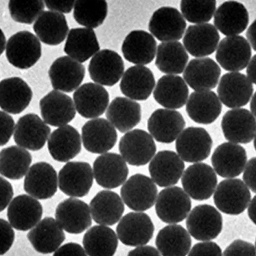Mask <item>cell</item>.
<instances>
[{"label": "cell", "mask_w": 256, "mask_h": 256, "mask_svg": "<svg viewBox=\"0 0 256 256\" xmlns=\"http://www.w3.org/2000/svg\"><path fill=\"white\" fill-rule=\"evenodd\" d=\"M12 18L16 22L30 25L44 12L45 6L42 1H15L11 0L8 5Z\"/></svg>", "instance_id": "obj_48"}, {"label": "cell", "mask_w": 256, "mask_h": 256, "mask_svg": "<svg viewBox=\"0 0 256 256\" xmlns=\"http://www.w3.org/2000/svg\"><path fill=\"white\" fill-rule=\"evenodd\" d=\"M188 94V88L181 76L166 75L158 80L154 98L164 108L178 110L186 104Z\"/></svg>", "instance_id": "obj_37"}, {"label": "cell", "mask_w": 256, "mask_h": 256, "mask_svg": "<svg viewBox=\"0 0 256 256\" xmlns=\"http://www.w3.org/2000/svg\"><path fill=\"white\" fill-rule=\"evenodd\" d=\"M1 40H2V45H1V54L3 53L5 48V44H6V38L4 35V34L1 30Z\"/></svg>", "instance_id": "obj_62"}, {"label": "cell", "mask_w": 256, "mask_h": 256, "mask_svg": "<svg viewBox=\"0 0 256 256\" xmlns=\"http://www.w3.org/2000/svg\"><path fill=\"white\" fill-rule=\"evenodd\" d=\"M85 74L84 66L68 56L57 58L48 72L54 89L67 93L73 92L80 86Z\"/></svg>", "instance_id": "obj_23"}, {"label": "cell", "mask_w": 256, "mask_h": 256, "mask_svg": "<svg viewBox=\"0 0 256 256\" xmlns=\"http://www.w3.org/2000/svg\"><path fill=\"white\" fill-rule=\"evenodd\" d=\"M93 169L96 183L105 188L119 187L129 175L126 162L115 153L104 154L98 156L94 162Z\"/></svg>", "instance_id": "obj_20"}, {"label": "cell", "mask_w": 256, "mask_h": 256, "mask_svg": "<svg viewBox=\"0 0 256 256\" xmlns=\"http://www.w3.org/2000/svg\"><path fill=\"white\" fill-rule=\"evenodd\" d=\"M158 194V188L153 180L140 174L132 176L120 189L122 201L136 212L151 208L156 204Z\"/></svg>", "instance_id": "obj_5"}, {"label": "cell", "mask_w": 256, "mask_h": 256, "mask_svg": "<svg viewBox=\"0 0 256 256\" xmlns=\"http://www.w3.org/2000/svg\"><path fill=\"white\" fill-rule=\"evenodd\" d=\"M224 256H256V248L251 243L238 240L233 242L224 250Z\"/></svg>", "instance_id": "obj_50"}, {"label": "cell", "mask_w": 256, "mask_h": 256, "mask_svg": "<svg viewBox=\"0 0 256 256\" xmlns=\"http://www.w3.org/2000/svg\"><path fill=\"white\" fill-rule=\"evenodd\" d=\"M48 148L55 160L68 162L76 158L81 152L80 134L70 125L61 126L52 134L48 140Z\"/></svg>", "instance_id": "obj_34"}, {"label": "cell", "mask_w": 256, "mask_h": 256, "mask_svg": "<svg viewBox=\"0 0 256 256\" xmlns=\"http://www.w3.org/2000/svg\"><path fill=\"white\" fill-rule=\"evenodd\" d=\"M249 21V14L244 5L237 2L229 1L218 8L214 24L224 35L232 36L244 32Z\"/></svg>", "instance_id": "obj_36"}, {"label": "cell", "mask_w": 256, "mask_h": 256, "mask_svg": "<svg viewBox=\"0 0 256 256\" xmlns=\"http://www.w3.org/2000/svg\"><path fill=\"white\" fill-rule=\"evenodd\" d=\"M1 200L0 211H4L14 196V190L11 184L1 177Z\"/></svg>", "instance_id": "obj_55"}, {"label": "cell", "mask_w": 256, "mask_h": 256, "mask_svg": "<svg viewBox=\"0 0 256 256\" xmlns=\"http://www.w3.org/2000/svg\"><path fill=\"white\" fill-rule=\"evenodd\" d=\"M27 236L35 250L44 254L56 252L66 238L62 228L50 217L46 218L39 222Z\"/></svg>", "instance_id": "obj_35"}, {"label": "cell", "mask_w": 256, "mask_h": 256, "mask_svg": "<svg viewBox=\"0 0 256 256\" xmlns=\"http://www.w3.org/2000/svg\"><path fill=\"white\" fill-rule=\"evenodd\" d=\"M188 252V256H216L223 255L220 246L216 242H208L196 244Z\"/></svg>", "instance_id": "obj_51"}, {"label": "cell", "mask_w": 256, "mask_h": 256, "mask_svg": "<svg viewBox=\"0 0 256 256\" xmlns=\"http://www.w3.org/2000/svg\"><path fill=\"white\" fill-rule=\"evenodd\" d=\"M40 108L44 122L56 127L66 125L76 116L72 98L56 90L50 92L40 100Z\"/></svg>", "instance_id": "obj_25"}, {"label": "cell", "mask_w": 256, "mask_h": 256, "mask_svg": "<svg viewBox=\"0 0 256 256\" xmlns=\"http://www.w3.org/2000/svg\"><path fill=\"white\" fill-rule=\"evenodd\" d=\"M100 50L94 31L88 28L72 29L64 47V52L80 62L88 60Z\"/></svg>", "instance_id": "obj_42"}, {"label": "cell", "mask_w": 256, "mask_h": 256, "mask_svg": "<svg viewBox=\"0 0 256 256\" xmlns=\"http://www.w3.org/2000/svg\"><path fill=\"white\" fill-rule=\"evenodd\" d=\"M118 148L124 160L130 165L136 166L146 165L156 152L153 137L142 130L126 132L120 138Z\"/></svg>", "instance_id": "obj_4"}, {"label": "cell", "mask_w": 256, "mask_h": 256, "mask_svg": "<svg viewBox=\"0 0 256 256\" xmlns=\"http://www.w3.org/2000/svg\"><path fill=\"white\" fill-rule=\"evenodd\" d=\"M186 222L190 236L198 241L215 240L222 232L223 226L220 212L207 204L198 205L192 210Z\"/></svg>", "instance_id": "obj_1"}, {"label": "cell", "mask_w": 256, "mask_h": 256, "mask_svg": "<svg viewBox=\"0 0 256 256\" xmlns=\"http://www.w3.org/2000/svg\"><path fill=\"white\" fill-rule=\"evenodd\" d=\"M54 256H87L83 248L79 244L69 242L59 248L54 253Z\"/></svg>", "instance_id": "obj_54"}, {"label": "cell", "mask_w": 256, "mask_h": 256, "mask_svg": "<svg viewBox=\"0 0 256 256\" xmlns=\"http://www.w3.org/2000/svg\"><path fill=\"white\" fill-rule=\"evenodd\" d=\"M250 112L254 116H256V93L254 94L250 101Z\"/></svg>", "instance_id": "obj_61"}, {"label": "cell", "mask_w": 256, "mask_h": 256, "mask_svg": "<svg viewBox=\"0 0 256 256\" xmlns=\"http://www.w3.org/2000/svg\"><path fill=\"white\" fill-rule=\"evenodd\" d=\"M83 146L94 154L108 152L116 145L118 136L114 126L102 118L88 121L82 128Z\"/></svg>", "instance_id": "obj_11"}, {"label": "cell", "mask_w": 256, "mask_h": 256, "mask_svg": "<svg viewBox=\"0 0 256 256\" xmlns=\"http://www.w3.org/2000/svg\"><path fill=\"white\" fill-rule=\"evenodd\" d=\"M76 108L85 118H94L102 115L110 102V94L100 84H84L74 94Z\"/></svg>", "instance_id": "obj_21"}, {"label": "cell", "mask_w": 256, "mask_h": 256, "mask_svg": "<svg viewBox=\"0 0 256 256\" xmlns=\"http://www.w3.org/2000/svg\"><path fill=\"white\" fill-rule=\"evenodd\" d=\"M218 182L214 170L204 162L188 166L182 178V184L186 194L198 201L209 199L214 194Z\"/></svg>", "instance_id": "obj_7"}, {"label": "cell", "mask_w": 256, "mask_h": 256, "mask_svg": "<svg viewBox=\"0 0 256 256\" xmlns=\"http://www.w3.org/2000/svg\"><path fill=\"white\" fill-rule=\"evenodd\" d=\"M176 144V152L183 160L190 163L198 162L209 157L212 140L204 128L190 126L179 136Z\"/></svg>", "instance_id": "obj_10"}, {"label": "cell", "mask_w": 256, "mask_h": 256, "mask_svg": "<svg viewBox=\"0 0 256 256\" xmlns=\"http://www.w3.org/2000/svg\"><path fill=\"white\" fill-rule=\"evenodd\" d=\"M218 94L224 104L229 108H238L246 105L254 92L252 82L240 72H228L221 78Z\"/></svg>", "instance_id": "obj_18"}, {"label": "cell", "mask_w": 256, "mask_h": 256, "mask_svg": "<svg viewBox=\"0 0 256 256\" xmlns=\"http://www.w3.org/2000/svg\"><path fill=\"white\" fill-rule=\"evenodd\" d=\"M82 244L90 256H112L116 252L118 240L116 232L110 228L94 226L84 234Z\"/></svg>", "instance_id": "obj_43"}, {"label": "cell", "mask_w": 256, "mask_h": 256, "mask_svg": "<svg viewBox=\"0 0 256 256\" xmlns=\"http://www.w3.org/2000/svg\"><path fill=\"white\" fill-rule=\"evenodd\" d=\"M185 164L175 152H159L148 166V172L153 181L161 188L177 184L180 179Z\"/></svg>", "instance_id": "obj_26"}, {"label": "cell", "mask_w": 256, "mask_h": 256, "mask_svg": "<svg viewBox=\"0 0 256 256\" xmlns=\"http://www.w3.org/2000/svg\"><path fill=\"white\" fill-rule=\"evenodd\" d=\"M1 146H4L8 143L10 140L14 130V121L13 118L8 114L1 112Z\"/></svg>", "instance_id": "obj_52"}, {"label": "cell", "mask_w": 256, "mask_h": 256, "mask_svg": "<svg viewBox=\"0 0 256 256\" xmlns=\"http://www.w3.org/2000/svg\"><path fill=\"white\" fill-rule=\"evenodd\" d=\"M220 36L214 26L210 24L190 26L183 38L188 52L194 57H204L215 52Z\"/></svg>", "instance_id": "obj_29"}, {"label": "cell", "mask_w": 256, "mask_h": 256, "mask_svg": "<svg viewBox=\"0 0 256 256\" xmlns=\"http://www.w3.org/2000/svg\"><path fill=\"white\" fill-rule=\"evenodd\" d=\"M156 84L154 74L151 70L136 66L128 68L120 84L122 93L132 100H146L150 96Z\"/></svg>", "instance_id": "obj_32"}, {"label": "cell", "mask_w": 256, "mask_h": 256, "mask_svg": "<svg viewBox=\"0 0 256 256\" xmlns=\"http://www.w3.org/2000/svg\"><path fill=\"white\" fill-rule=\"evenodd\" d=\"M0 255H4L12 246L15 238V233L12 226L7 221L0 220Z\"/></svg>", "instance_id": "obj_49"}, {"label": "cell", "mask_w": 256, "mask_h": 256, "mask_svg": "<svg viewBox=\"0 0 256 256\" xmlns=\"http://www.w3.org/2000/svg\"><path fill=\"white\" fill-rule=\"evenodd\" d=\"M186 28V20L176 8L165 6L157 10L148 24V30L160 41L181 40Z\"/></svg>", "instance_id": "obj_16"}, {"label": "cell", "mask_w": 256, "mask_h": 256, "mask_svg": "<svg viewBox=\"0 0 256 256\" xmlns=\"http://www.w3.org/2000/svg\"><path fill=\"white\" fill-rule=\"evenodd\" d=\"M124 66L123 60L116 52L104 50L92 58L88 67L90 77L95 82L103 86L112 87L123 75Z\"/></svg>", "instance_id": "obj_14"}, {"label": "cell", "mask_w": 256, "mask_h": 256, "mask_svg": "<svg viewBox=\"0 0 256 256\" xmlns=\"http://www.w3.org/2000/svg\"><path fill=\"white\" fill-rule=\"evenodd\" d=\"M222 104L216 94L212 91L192 92L186 104V112L194 122L202 124L214 122L220 116Z\"/></svg>", "instance_id": "obj_33"}, {"label": "cell", "mask_w": 256, "mask_h": 256, "mask_svg": "<svg viewBox=\"0 0 256 256\" xmlns=\"http://www.w3.org/2000/svg\"><path fill=\"white\" fill-rule=\"evenodd\" d=\"M157 42L152 35L142 30L128 34L123 42L122 51L124 58L136 65H148L154 60Z\"/></svg>", "instance_id": "obj_31"}, {"label": "cell", "mask_w": 256, "mask_h": 256, "mask_svg": "<svg viewBox=\"0 0 256 256\" xmlns=\"http://www.w3.org/2000/svg\"><path fill=\"white\" fill-rule=\"evenodd\" d=\"M44 2L47 8L51 10L57 11L64 14H70L76 2L46 0Z\"/></svg>", "instance_id": "obj_56"}, {"label": "cell", "mask_w": 256, "mask_h": 256, "mask_svg": "<svg viewBox=\"0 0 256 256\" xmlns=\"http://www.w3.org/2000/svg\"><path fill=\"white\" fill-rule=\"evenodd\" d=\"M221 74V68L214 60L201 58L190 61L183 77L192 90L206 91L217 86Z\"/></svg>", "instance_id": "obj_27"}, {"label": "cell", "mask_w": 256, "mask_h": 256, "mask_svg": "<svg viewBox=\"0 0 256 256\" xmlns=\"http://www.w3.org/2000/svg\"><path fill=\"white\" fill-rule=\"evenodd\" d=\"M252 54L249 42L243 36H232L221 40L216 57L223 69L236 72L246 68Z\"/></svg>", "instance_id": "obj_13"}, {"label": "cell", "mask_w": 256, "mask_h": 256, "mask_svg": "<svg viewBox=\"0 0 256 256\" xmlns=\"http://www.w3.org/2000/svg\"><path fill=\"white\" fill-rule=\"evenodd\" d=\"M250 192L240 179H228L222 181L217 187L213 200L218 208L224 214L238 216L248 206Z\"/></svg>", "instance_id": "obj_2"}, {"label": "cell", "mask_w": 256, "mask_h": 256, "mask_svg": "<svg viewBox=\"0 0 256 256\" xmlns=\"http://www.w3.org/2000/svg\"><path fill=\"white\" fill-rule=\"evenodd\" d=\"M256 20H255L253 23L250 26L246 32V37L248 40L250 42L252 48L254 51H256Z\"/></svg>", "instance_id": "obj_58"}, {"label": "cell", "mask_w": 256, "mask_h": 256, "mask_svg": "<svg viewBox=\"0 0 256 256\" xmlns=\"http://www.w3.org/2000/svg\"><path fill=\"white\" fill-rule=\"evenodd\" d=\"M216 8V1H196L183 0L180 3V10L188 22L202 24L209 22L214 15Z\"/></svg>", "instance_id": "obj_47"}, {"label": "cell", "mask_w": 256, "mask_h": 256, "mask_svg": "<svg viewBox=\"0 0 256 256\" xmlns=\"http://www.w3.org/2000/svg\"><path fill=\"white\" fill-rule=\"evenodd\" d=\"M33 29L40 41L50 46L62 44L69 31L66 16L54 11L42 12L36 19Z\"/></svg>", "instance_id": "obj_39"}, {"label": "cell", "mask_w": 256, "mask_h": 256, "mask_svg": "<svg viewBox=\"0 0 256 256\" xmlns=\"http://www.w3.org/2000/svg\"><path fill=\"white\" fill-rule=\"evenodd\" d=\"M94 221L98 224L112 226L121 219L124 206L120 196L110 190L98 192L90 203Z\"/></svg>", "instance_id": "obj_38"}, {"label": "cell", "mask_w": 256, "mask_h": 256, "mask_svg": "<svg viewBox=\"0 0 256 256\" xmlns=\"http://www.w3.org/2000/svg\"><path fill=\"white\" fill-rule=\"evenodd\" d=\"M156 245L162 256H184L190 250L192 240L189 233L182 226L173 224L160 230Z\"/></svg>", "instance_id": "obj_41"}, {"label": "cell", "mask_w": 256, "mask_h": 256, "mask_svg": "<svg viewBox=\"0 0 256 256\" xmlns=\"http://www.w3.org/2000/svg\"><path fill=\"white\" fill-rule=\"evenodd\" d=\"M189 58L185 48L178 41L162 42L158 46L156 66L162 72L179 74L182 73Z\"/></svg>", "instance_id": "obj_44"}, {"label": "cell", "mask_w": 256, "mask_h": 256, "mask_svg": "<svg viewBox=\"0 0 256 256\" xmlns=\"http://www.w3.org/2000/svg\"><path fill=\"white\" fill-rule=\"evenodd\" d=\"M32 160L31 154L22 147L12 146L4 148L0 154V173L11 180L22 179Z\"/></svg>", "instance_id": "obj_45"}, {"label": "cell", "mask_w": 256, "mask_h": 256, "mask_svg": "<svg viewBox=\"0 0 256 256\" xmlns=\"http://www.w3.org/2000/svg\"><path fill=\"white\" fill-rule=\"evenodd\" d=\"M106 116L120 132H128L140 122L141 106L129 98L116 97L110 103Z\"/></svg>", "instance_id": "obj_40"}, {"label": "cell", "mask_w": 256, "mask_h": 256, "mask_svg": "<svg viewBox=\"0 0 256 256\" xmlns=\"http://www.w3.org/2000/svg\"><path fill=\"white\" fill-rule=\"evenodd\" d=\"M58 187L66 195L83 198L89 194L94 183V173L86 162H71L60 170Z\"/></svg>", "instance_id": "obj_6"}, {"label": "cell", "mask_w": 256, "mask_h": 256, "mask_svg": "<svg viewBox=\"0 0 256 256\" xmlns=\"http://www.w3.org/2000/svg\"><path fill=\"white\" fill-rule=\"evenodd\" d=\"M256 196H254L252 198L249 206H248V213L250 220L256 224Z\"/></svg>", "instance_id": "obj_60"}, {"label": "cell", "mask_w": 256, "mask_h": 256, "mask_svg": "<svg viewBox=\"0 0 256 256\" xmlns=\"http://www.w3.org/2000/svg\"><path fill=\"white\" fill-rule=\"evenodd\" d=\"M256 56L254 55L252 58L246 70V74L250 82L256 84Z\"/></svg>", "instance_id": "obj_59"}, {"label": "cell", "mask_w": 256, "mask_h": 256, "mask_svg": "<svg viewBox=\"0 0 256 256\" xmlns=\"http://www.w3.org/2000/svg\"><path fill=\"white\" fill-rule=\"evenodd\" d=\"M245 148L231 142L218 146L213 153L211 162L217 174L222 178H236L242 173L247 162Z\"/></svg>", "instance_id": "obj_17"}, {"label": "cell", "mask_w": 256, "mask_h": 256, "mask_svg": "<svg viewBox=\"0 0 256 256\" xmlns=\"http://www.w3.org/2000/svg\"><path fill=\"white\" fill-rule=\"evenodd\" d=\"M6 56L14 67L29 69L35 65L42 56L40 42L31 32H19L8 40Z\"/></svg>", "instance_id": "obj_3"}, {"label": "cell", "mask_w": 256, "mask_h": 256, "mask_svg": "<svg viewBox=\"0 0 256 256\" xmlns=\"http://www.w3.org/2000/svg\"><path fill=\"white\" fill-rule=\"evenodd\" d=\"M256 157L250 159L248 162L243 175V180L246 185L253 193H256Z\"/></svg>", "instance_id": "obj_53"}, {"label": "cell", "mask_w": 256, "mask_h": 256, "mask_svg": "<svg viewBox=\"0 0 256 256\" xmlns=\"http://www.w3.org/2000/svg\"><path fill=\"white\" fill-rule=\"evenodd\" d=\"M51 132L50 127L36 114H29L20 118L14 139L18 146L37 152L45 146Z\"/></svg>", "instance_id": "obj_12"}, {"label": "cell", "mask_w": 256, "mask_h": 256, "mask_svg": "<svg viewBox=\"0 0 256 256\" xmlns=\"http://www.w3.org/2000/svg\"><path fill=\"white\" fill-rule=\"evenodd\" d=\"M55 217L60 226L71 234H81L92 224L88 205L74 198L60 203L56 210Z\"/></svg>", "instance_id": "obj_15"}, {"label": "cell", "mask_w": 256, "mask_h": 256, "mask_svg": "<svg viewBox=\"0 0 256 256\" xmlns=\"http://www.w3.org/2000/svg\"><path fill=\"white\" fill-rule=\"evenodd\" d=\"M24 188L28 194L36 200L51 198L58 190L56 170L46 162L34 164L25 178Z\"/></svg>", "instance_id": "obj_19"}, {"label": "cell", "mask_w": 256, "mask_h": 256, "mask_svg": "<svg viewBox=\"0 0 256 256\" xmlns=\"http://www.w3.org/2000/svg\"><path fill=\"white\" fill-rule=\"evenodd\" d=\"M42 206L34 198L26 194L16 197L10 204L7 216L12 228L27 231L37 224L42 216Z\"/></svg>", "instance_id": "obj_28"}, {"label": "cell", "mask_w": 256, "mask_h": 256, "mask_svg": "<svg viewBox=\"0 0 256 256\" xmlns=\"http://www.w3.org/2000/svg\"><path fill=\"white\" fill-rule=\"evenodd\" d=\"M155 227L150 216L142 212H130L116 227L118 239L124 245L138 246L147 244L152 238Z\"/></svg>", "instance_id": "obj_9"}, {"label": "cell", "mask_w": 256, "mask_h": 256, "mask_svg": "<svg viewBox=\"0 0 256 256\" xmlns=\"http://www.w3.org/2000/svg\"><path fill=\"white\" fill-rule=\"evenodd\" d=\"M192 208L189 196L180 187H168L158 194L156 204L158 218L164 222L175 224L183 222Z\"/></svg>", "instance_id": "obj_8"}, {"label": "cell", "mask_w": 256, "mask_h": 256, "mask_svg": "<svg viewBox=\"0 0 256 256\" xmlns=\"http://www.w3.org/2000/svg\"><path fill=\"white\" fill-rule=\"evenodd\" d=\"M186 126L182 114L174 110L158 109L148 120L147 128L152 136L163 144L174 142Z\"/></svg>", "instance_id": "obj_24"}, {"label": "cell", "mask_w": 256, "mask_h": 256, "mask_svg": "<svg viewBox=\"0 0 256 256\" xmlns=\"http://www.w3.org/2000/svg\"><path fill=\"white\" fill-rule=\"evenodd\" d=\"M221 126L225 138L231 142L247 144L256 136V119L246 109L228 111L222 118Z\"/></svg>", "instance_id": "obj_22"}, {"label": "cell", "mask_w": 256, "mask_h": 256, "mask_svg": "<svg viewBox=\"0 0 256 256\" xmlns=\"http://www.w3.org/2000/svg\"><path fill=\"white\" fill-rule=\"evenodd\" d=\"M108 14V4L106 1H76L74 17L80 26L96 28L104 22Z\"/></svg>", "instance_id": "obj_46"}, {"label": "cell", "mask_w": 256, "mask_h": 256, "mask_svg": "<svg viewBox=\"0 0 256 256\" xmlns=\"http://www.w3.org/2000/svg\"><path fill=\"white\" fill-rule=\"evenodd\" d=\"M160 252L155 248L150 246H138L130 251L128 255L130 256H160Z\"/></svg>", "instance_id": "obj_57"}, {"label": "cell", "mask_w": 256, "mask_h": 256, "mask_svg": "<svg viewBox=\"0 0 256 256\" xmlns=\"http://www.w3.org/2000/svg\"><path fill=\"white\" fill-rule=\"evenodd\" d=\"M32 96L29 85L20 78H6L0 83V106L8 114L22 112L30 104Z\"/></svg>", "instance_id": "obj_30"}]
</instances>
